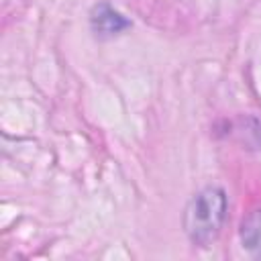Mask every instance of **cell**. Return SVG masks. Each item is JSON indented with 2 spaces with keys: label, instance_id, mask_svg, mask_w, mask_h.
I'll list each match as a JSON object with an SVG mask.
<instances>
[{
  "label": "cell",
  "instance_id": "6da1fadb",
  "mask_svg": "<svg viewBox=\"0 0 261 261\" xmlns=\"http://www.w3.org/2000/svg\"><path fill=\"white\" fill-rule=\"evenodd\" d=\"M226 194L220 188H204L200 190L184 212V228L188 239L194 245L206 247L210 245L222 230L226 220Z\"/></svg>",
  "mask_w": 261,
  "mask_h": 261
},
{
  "label": "cell",
  "instance_id": "7a4b0ae2",
  "mask_svg": "<svg viewBox=\"0 0 261 261\" xmlns=\"http://www.w3.org/2000/svg\"><path fill=\"white\" fill-rule=\"evenodd\" d=\"M241 243L251 255L261 257V208L249 212L241 222Z\"/></svg>",
  "mask_w": 261,
  "mask_h": 261
},
{
  "label": "cell",
  "instance_id": "3957f363",
  "mask_svg": "<svg viewBox=\"0 0 261 261\" xmlns=\"http://www.w3.org/2000/svg\"><path fill=\"white\" fill-rule=\"evenodd\" d=\"M92 24H94L96 31L110 35V33H118V31H122L124 27H128V20H126L122 14H118L116 10H112L110 6L102 4V6H98V8L94 10V14H92Z\"/></svg>",
  "mask_w": 261,
  "mask_h": 261
}]
</instances>
